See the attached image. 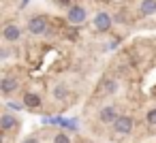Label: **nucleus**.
Returning a JSON list of instances; mask_svg holds the SVG:
<instances>
[{"mask_svg": "<svg viewBox=\"0 0 156 143\" xmlns=\"http://www.w3.org/2000/svg\"><path fill=\"white\" fill-rule=\"evenodd\" d=\"M26 30H28V34H32V37L49 34V32H51L49 17H47V15H43V13H32V15L26 19Z\"/></svg>", "mask_w": 156, "mask_h": 143, "instance_id": "1", "label": "nucleus"}, {"mask_svg": "<svg viewBox=\"0 0 156 143\" xmlns=\"http://www.w3.org/2000/svg\"><path fill=\"white\" fill-rule=\"evenodd\" d=\"M118 88H120V81H118V77H115V75H111V73H105V75L101 77V81H98V85H96L94 94H92V100H96V98H107V96H113V94L118 92Z\"/></svg>", "mask_w": 156, "mask_h": 143, "instance_id": "2", "label": "nucleus"}, {"mask_svg": "<svg viewBox=\"0 0 156 143\" xmlns=\"http://www.w3.org/2000/svg\"><path fill=\"white\" fill-rule=\"evenodd\" d=\"M22 88V77L17 71H5L2 73V79H0V92H2V96L9 100L13 94H17V90Z\"/></svg>", "mask_w": 156, "mask_h": 143, "instance_id": "3", "label": "nucleus"}, {"mask_svg": "<svg viewBox=\"0 0 156 143\" xmlns=\"http://www.w3.org/2000/svg\"><path fill=\"white\" fill-rule=\"evenodd\" d=\"M20 126H22L20 117L15 113H11L9 107H5L2 113H0V132L7 134V137H15L17 130H20Z\"/></svg>", "mask_w": 156, "mask_h": 143, "instance_id": "4", "label": "nucleus"}, {"mask_svg": "<svg viewBox=\"0 0 156 143\" xmlns=\"http://www.w3.org/2000/svg\"><path fill=\"white\" fill-rule=\"evenodd\" d=\"M111 128H113L115 134H120V137H128V134L135 130V117H133L130 113H120L118 120L111 124Z\"/></svg>", "mask_w": 156, "mask_h": 143, "instance_id": "5", "label": "nucleus"}, {"mask_svg": "<svg viewBox=\"0 0 156 143\" xmlns=\"http://www.w3.org/2000/svg\"><path fill=\"white\" fill-rule=\"evenodd\" d=\"M22 103H24V107H26L28 111H37V113H43V111H45L41 94L34 92V90H24V92H22Z\"/></svg>", "mask_w": 156, "mask_h": 143, "instance_id": "6", "label": "nucleus"}, {"mask_svg": "<svg viewBox=\"0 0 156 143\" xmlns=\"http://www.w3.org/2000/svg\"><path fill=\"white\" fill-rule=\"evenodd\" d=\"M22 41V28L17 22H5L2 26V43L7 45H17Z\"/></svg>", "mask_w": 156, "mask_h": 143, "instance_id": "7", "label": "nucleus"}, {"mask_svg": "<svg viewBox=\"0 0 156 143\" xmlns=\"http://www.w3.org/2000/svg\"><path fill=\"white\" fill-rule=\"evenodd\" d=\"M88 19V9L79 2H73L69 9H66V22L73 24V26H81L83 22Z\"/></svg>", "mask_w": 156, "mask_h": 143, "instance_id": "8", "label": "nucleus"}, {"mask_svg": "<svg viewBox=\"0 0 156 143\" xmlns=\"http://www.w3.org/2000/svg\"><path fill=\"white\" fill-rule=\"evenodd\" d=\"M118 115H120L118 105H105L103 109H98V113H96V122L103 124V126H111V124L118 120Z\"/></svg>", "mask_w": 156, "mask_h": 143, "instance_id": "9", "label": "nucleus"}, {"mask_svg": "<svg viewBox=\"0 0 156 143\" xmlns=\"http://www.w3.org/2000/svg\"><path fill=\"white\" fill-rule=\"evenodd\" d=\"M113 22H115V19H113L107 11H98V13L94 15V19H92L96 32H109V30L113 28Z\"/></svg>", "mask_w": 156, "mask_h": 143, "instance_id": "10", "label": "nucleus"}, {"mask_svg": "<svg viewBox=\"0 0 156 143\" xmlns=\"http://www.w3.org/2000/svg\"><path fill=\"white\" fill-rule=\"evenodd\" d=\"M51 96L56 103H71V88L69 83H56L54 88H49Z\"/></svg>", "mask_w": 156, "mask_h": 143, "instance_id": "11", "label": "nucleus"}, {"mask_svg": "<svg viewBox=\"0 0 156 143\" xmlns=\"http://www.w3.org/2000/svg\"><path fill=\"white\" fill-rule=\"evenodd\" d=\"M156 15V0H139V17Z\"/></svg>", "mask_w": 156, "mask_h": 143, "instance_id": "12", "label": "nucleus"}, {"mask_svg": "<svg viewBox=\"0 0 156 143\" xmlns=\"http://www.w3.org/2000/svg\"><path fill=\"white\" fill-rule=\"evenodd\" d=\"M51 143H73V137L66 130H51Z\"/></svg>", "mask_w": 156, "mask_h": 143, "instance_id": "13", "label": "nucleus"}, {"mask_svg": "<svg viewBox=\"0 0 156 143\" xmlns=\"http://www.w3.org/2000/svg\"><path fill=\"white\" fill-rule=\"evenodd\" d=\"M145 124L150 126V130L156 128V107H150V109L145 111Z\"/></svg>", "mask_w": 156, "mask_h": 143, "instance_id": "14", "label": "nucleus"}, {"mask_svg": "<svg viewBox=\"0 0 156 143\" xmlns=\"http://www.w3.org/2000/svg\"><path fill=\"white\" fill-rule=\"evenodd\" d=\"M73 2H75V0H54V5H56V7H64V9H69Z\"/></svg>", "mask_w": 156, "mask_h": 143, "instance_id": "15", "label": "nucleus"}, {"mask_svg": "<svg viewBox=\"0 0 156 143\" xmlns=\"http://www.w3.org/2000/svg\"><path fill=\"white\" fill-rule=\"evenodd\" d=\"M22 143H41V139H39V134H34V132H32V134H28Z\"/></svg>", "mask_w": 156, "mask_h": 143, "instance_id": "16", "label": "nucleus"}, {"mask_svg": "<svg viewBox=\"0 0 156 143\" xmlns=\"http://www.w3.org/2000/svg\"><path fill=\"white\" fill-rule=\"evenodd\" d=\"M79 143H94V141H90V139H81Z\"/></svg>", "mask_w": 156, "mask_h": 143, "instance_id": "17", "label": "nucleus"}]
</instances>
